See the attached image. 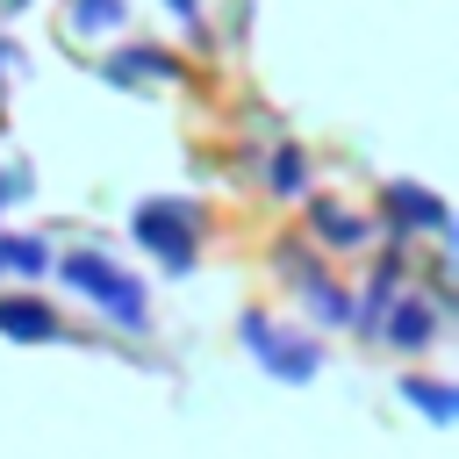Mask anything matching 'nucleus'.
I'll use <instances>...</instances> for the list:
<instances>
[{
  "label": "nucleus",
  "instance_id": "obj_1",
  "mask_svg": "<svg viewBox=\"0 0 459 459\" xmlns=\"http://www.w3.org/2000/svg\"><path fill=\"white\" fill-rule=\"evenodd\" d=\"M50 265H57V280H65L72 294H86L108 323H122V330H151L143 280H136V273H122L108 251H65V258H50Z\"/></svg>",
  "mask_w": 459,
  "mask_h": 459
},
{
  "label": "nucleus",
  "instance_id": "obj_2",
  "mask_svg": "<svg viewBox=\"0 0 459 459\" xmlns=\"http://www.w3.org/2000/svg\"><path fill=\"white\" fill-rule=\"evenodd\" d=\"M129 237H136L165 273H194V258H201V208H194V201H172V194H151V201H136Z\"/></svg>",
  "mask_w": 459,
  "mask_h": 459
},
{
  "label": "nucleus",
  "instance_id": "obj_3",
  "mask_svg": "<svg viewBox=\"0 0 459 459\" xmlns=\"http://www.w3.org/2000/svg\"><path fill=\"white\" fill-rule=\"evenodd\" d=\"M237 337H244V351L258 359V373H273V380H287V387H301V380L323 373V344L301 337V330H280L265 308H244V316H237Z\"/></svg>",
  "mask_w": 459,
  "mask_h": 459
},
{
  "label": "nucleus",
  "instance_id": "obj_4",
  "mask_svg": "<svg viewBox=\"0 0 459 459\" xmlns=\"http://www.w3.org/2000/svg\"><path fill=\"white\" fill-rule=\"evenodd\" d=\"M100 79L108 86H172L179 79V57L158 50V43H122V50L100 57Z\"/></svg>",
  "mask_w": 459,
  "mask_h": 459
},
{
  "label": "nucleus",
  "instance_id": "obj_5",
  "mask_svg": "<svg viewBox=\"0 0 459 459\" xmlns=\"http://www.w3.org/2000/svg\"><path fill=\"white\" fill-rule=\"evenodd\" d=\"M380 201H387V215L402 222V237H416V230L445 237V230H452V208H445L430 186H416V179H387V186H380Z\"/></svg>",
  "mask_w": 459,
  "mask_h": 459
},
{
  "label": "nucleus",
  "instance_id": "obj_6",
  "mask_svg": "<svg viewBox=\"0 0 459 459\" xmlns=\"http://www.w3.org/2000/svg\"><path fill=\"white\" fill-rule=\"evenodd\" d=\"M380 330H387V344H394V351H423V344L437 337V308H430L423 294H394V301H387V316H380Z\"/></svg>",
  "mask_w": 459,
  "mask_h": 459
},
{
  "label": "nucleus",
  "instance_id": "obj_7",
  "mask_svg": "<svg viewBox=\"0 0 459 459\" xmlns=\"http://www.w3.org/2000/svg\"><path fill=\"white\" fill-rule=\"evenodd\" d=\"M0 330L14 344H50L57 337V308L43 294H0Z\"/></svg>",
  "mask_w": 459,
  "mask_h": 459
},
{
  "label": "nucleus",
  "instance_id": "obj_8",
  "mask_svg": "<svg viewBox=\"0 0 459 459\" xmlns=\"http://www.w3.org/2000/svg\"><path fill=\"white\" fill-rule=\"evenodd\" d=\"M308 230H316L323 251H359V244L373 237V222H366L359 208H337V201H316V208H308Z\"/></svg>",
  "mask_w": 459,
  "mask_h": 459
},
{
  "label": "nucleus",
  "instance_id": "obj_9",
  "mask_svg": "<svg viewBox=\"0 0 459 459\" xmlns=\"http://www.w3.org/2000/svg\"><path fill=\"white\" fill-rule=\"evenodd\" d=\"M50 237H29V230H0V280L14 273V280H43L50 273Z\"/></svg>",
  "mask_w": 459,
  "mask_h": 459
},
{
  "label": "nucleus",
  "instance_id": "obj_10",
  "mask_svg": "<svg viewBox=\"0 0 459 459\" xmlns=\"http://www.w3.org/2000/svg\"><path fill=\"white\" fill-rule=\"evenodd\" d=\"M402 394H409V402H416L430 423H452V416H459V387H452V380H423V373H402Z\"/></svg>",
  "mask_w": 459,
  "mask_h": 459
},
{
  "label": "nucleus",
  "instance_id": "obj_11",
  "mask_svg": "<svg viewBox=\"0 0 459 459\" xmlns=\"http://www.w3.org/2000/svg\"><path fill=\"white\" fill-rule=\"evenodd\" d=\"M265 186H273L280 201H294V194H308V158H301L294 143H280V151L265 158Z\"/></svg>",
  "mask_w": 459,
  "mask_h": 459
},
{
  "label": "nucleus",
  "instance_id": "obj_12",
  "mask_svg": "<svg viewBox=\"0 0 459 459\" xmlns=\"http://www.w3.org/2000/svg\"><path fill=\"white\" fill-rule=\"evenodd\" d=\"M79 36H115L122 22H129V0H72V14H65Z\"/></svg>",
  "mask_w": 459,
  "mask_h": 459
},
{
  "label": "nucleus",
  "instance_id": "obj_13",
  "mask_svg": "<svg viewBox=\"0 0 459 459\" xmlns=\"http://www.w3.org/2000/svg\"><path fill=\"white\" fill-rule=\"evenodd\" d=\"M301 301H308L316 323H351V294H344L330 273H308V294H301Z\"/></svg>",
  "mask_w": 459,
  "mask_h": 459
},
{
  "label": "nucleus",
  "instance_id": "obj_14",
  "mask_svg": "<svg viewBox=\"0 0 459 459\" xmlns=\"http://www.w3.org/2000/svg\"><path fill=\"white\" fill-rule=\"evenodd\" d=\"M14 201H29V172H22V165H0V215H7Z\"/></svg>",
  "mask_w": 459,
  "mask_h": 459
},
{
  "label": "nucleus",
  "instance_id": "obj_15",
  "mask_svg": "<svg viewBox=\"0 0 459 459\" xmlns=\"http://www.w3.org/2000/svg\"><path fill=\"white\" fill-rule=\"evenodd\" d=\"M14 65H22V50H14V43H7V36H0V79H7V72H14Z\"/></svg>",
  "mask_w": 459,
  "mask_h": 459
},
{
  "label": "nucleus",
  "instance_id": "obj_16",
  "mask_svg": "<svg viewBox=\"0 0 459 459\" xmlns=\"http://www.w3.org/2000/svg\"><path fill=\"white\" fill-rule=\"evenodd\" d=\"M165 7H172L179 22H194V14H201V0H165Z\"/></svg>",
  "mask_w": 459,
  "mask_h": 459
},
{
  "label": "nucleus",
  "instance_id": "obj_17",
  "mask_svg": "<svg viewBox=\"0 0 459 459\" xmlns=\"http://www.w3.org/2000/svg\"><path fill=\"white\" fill-rule=\"evenodd\" d=\"M22 7H29V0H0V14H22Z\"/></svg>",
  "mask_w": 459,
  "mask_h": 459
}]
</instances>
